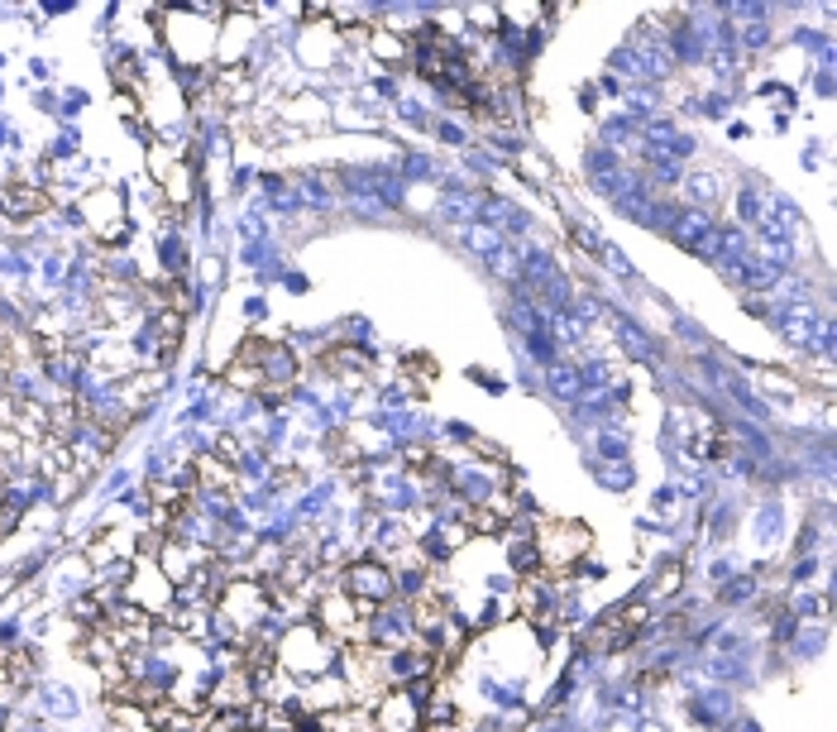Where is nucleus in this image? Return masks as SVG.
Returning <instances> with one entry per match:
<instances>
[{
    "label": "nucleus",
    "mask_w": 837,
    "mask_h": 732,
    "mask_svg": "<svg viewBox=\"0 0 837 732\" xmlns=\"http://www.w3.org/2000/svg\"><path fill=\"white\" fill-rule=\"evenodd\" d=\"M613 330H617V340H623V349H627L632 359H646V355H651V340L627 321V316H613Z\"/></svg>",
    "instance_id": "nucleus-7"
},
{
    "label": "nucleus",
    "mask_w": 837,
    "mask_h": 732,
    "mask_svg": "<svg viewBox=\"0 0 837 732\" xmlns=\"http://www.w3.org/2000/svg\"><path fill=\"white\" fill-rule=\"evenodd\" d=\"M546 384L556 388L560 397H579V388H584V374H579V369H569V364H550Z\"/></svg>",
    "instance_id": "nucleus-8"
},
{
    "label": "nucleus",
    "mask_w": 837,
    "mask_h": 732,
    "mask_svg": "<svg viewBox=\"0 0 837 732\" xmlns=\"http://www.w3.org/2000/svg\"><path fill=\"white\" fill-rule=\"evenodd\" d=\"M278 661L288 665L292 675H321L326 665H330V642H326V632H316V627H292L288 637H282V646H278Z\"/></svg>",
    "instance_id": "nucleus-1"
},
{
    "label": "nucleus",
    "mask_w": 837,
    "mask_h": 732,
    "mask_svg": "<svg viewBox=\"0 0 837 732\" xmlns=\"http://www.w3.org/2000/svg\"><path fill=\"white\" fill-rule=\"evenodd\" d=\"M690 192H694V202H699V206L718 202V177H690Z\"/></svg>",
    "instance_id": "nucleus-10"
},
{
    "label": "nucleus",
    "mask_w": 837,
    "mask_h": 732,
    "mask_svg": "<svg viewBox=\"0 0 837 732\" xmlns=\"http://www.w3.org/2000/svg\"><path fill=\"white\" fill-rule=\"evenodd\" d=\"M374 546H378V551H397V546H402V531L388 522V527H378L374 531Z\"/></svg>",
    "instance_id": "nucleus-12"
},
{
    "label": "nucleus",
    "mask_w": 837,
    "mask_h": 732,
    "mask_svg": "<svg viewBox=\"0 0 837 732\" xmlns=\"http://www.w3.org/2000/svg\"><path fill=\"white\" fill-rule=\"evenodd\" d=\"M579 551H584V527H575V522H550V527H541L536 556H541L546 565H569Z\"/></svg>",
    "instance_id": "nucleus-2"
},
{
    "label": "nucleus",
    "mask_w": 837,
    "mask_h": 732,
    "mask_svg": "<svg viewBox=\"0 0 837 732\" xmlns=\"http://www.w3.org/2000/svg\"><path fill=\"white\" fill-rule=\"evenodd\" d=\"M416 723H422V708H416L412 694L383 699V708H378V727L383 732H416Z\"/></svg>",
    "instance_id": "nucleus-4"
},
{
    "label": "nucleus",
    "mask_w": 837,
    "mask_h": 732,
    "mask_svg": "<svg viewBox=\"0 0 837 732\" xmlns=\"http://www.w3.org/2000/svg\"><path fill=\"white\" fill-rule=\"evenodd\" d=\"M709 230H713V221H709V215H703V211H690V215H675V230H670V235H675L680 244H699L703 235H709Z\"/></svg>",
    "instance_id": "nucleus-6"
},
{
    "label": "nucleus",
    "mask_w": 837,
    "mask_h": 732,
    "mask_svg": "<svg viewBox=\"0 0 837 732\" xmlns=\"http://www.w3.org/2000/svg\"><path fill=\"white\" fill-rule=\"evenodd\" d=\"M355 613H359V604L349 594L326 598V604H321V632H349V627H355Z\"/></svg>",
    "instance_id": "nucleus-5"
},
{
    "label": "nucleus",
    "mask_w": 837,
    "mask_h": 732,
    "mask_svg": "<svg viewBox=\"0 0 837 732\" xmlns=\"http://www.w3.org/2000/svg\"><path fill=\"white\" fill-rule=\"evenodd\" d=\"M737 211H742V221H761V215H766V206H761L756 192H742V196H737Z\"/></svg>",
    "instance_id": "nucleus-11"
},
{
    "label": "nucleus",
    "mask_w": 837,
    "mask_h": 732,
    "mask_svg": "<svg viewBox=\"0 0 837 732\" xmlns=\"http://www.w3.org/2000/svg\"><path fill=\"white\" fill-rule=\"evenodd\" d=\"M388 589H393L388 565H355V570L345 575V594L355 598V604H378V598H388Z\"/></svg>",
    "instance_id": "nucleus-3"
},
{
    "label": "nucleus",
    "mask_w": 837,
    "mask_h": 732,
    "mask_svg": "<svg viewBox=\"0 0 837 732\" xmlns=\"http://www.w3.org/2000/svg\"><path fill=\"white\" fill-rule=\"evenodd\" d=\"M39 206H43V196L29 192V187H14V192L5 196V211H10V215H29V211H39Z\"/></svg>",
    "instance_id": "nucleus-9"
}]
</instances>
